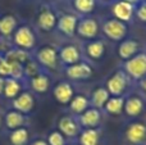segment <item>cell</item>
Returning a JSON list of instances; mask_svg holds the SVG:
<instances>
[{
	"label": "cell",
	"mask_w": 146,
	"mask_h": 145,
	"mask_svg": "<svg viewBox=\"0 0 146 145\" xmlns=\"http://www.w3.org/2000/svg\"><path fill=\"white\" fill-rule=\"evenodd\" d=\"M123 71L129 80L140 81L146 76V51H140L123 63Z\"/></svg>",
	"instance_id": "1"
},
{
	"label": "cell",
	"mask_w": 146,
	"mask_h": 145,
	"mask_svg": "<svg viewBox=\"0 0 146 145\" xmlns=\"http://www.w3.org/2000/svg\"><path fill=\"white\" fill-rule=\"evenodd\" d=\"M129 77L126 74L123 69L115 71L105 84V89L109 91L110 96H124V92L127 91L129 85Z\"/></svg>",
	"instance_id": "2"
},
{
	"label": "cell",
	"mask_w": 146,
	"mask_h": 145,
	"mask_svg": "<svg viewBox=\"0 0 146 145\" xmlns=\"http://www.w3.org/2000/svg\"><path fill=\"white\" fill-rule=\"evenodd\" d=\"M124 139L131 145H145L146 144V122L135 120L129 122L124 128Z\"/></svg>",
	"instance_id": "3"
},
{
	"label": "cell",
	"mask_w": 146,
	"mask_h": 145,
	"mask_svg": "<svg viewBox=\"0 0 146 145\" xmlns=\"http://www.w3.org/2000/svg\"><path fill=\"white\" fill-rule=\"evenodd\" d=\"M13 43H14L15 48L23 49V50L28 51L31 49L35 48L36 45V36L35 32L30 26H19L13 33Z\"/></svg>",
	"instance_id": "4"
},
{
	"label": "cell",
	"mask_w": 146,
	"mask_h": 145,
	"mask_svg": "<svg viewBox=\"0 0 146 145\" xmlns=\"http://www.w3.org/2000/svg\"><path fill=\"white\" fill-rule=\"evenodd\" d=\"M103 32L108 39L113 41H122L126 39L128 32V26L127 23L118 21L115 18L108 19L103 25Z\"/></svg>",
	"instance_id": "5"
},
{
	"label": "cell",
	"mask_w": 146,
	"mask_h": 145,
	"mask_svg": "<svg viewBox=\"0 0 146 145\" xmlns=\"http://www.w3.org/2000/svg\"><path fill=\"white\" fill-rule=\"evenodd\" d=\"M36 62L42 68H55L58 64V49L53 45H44L38 48L35 53Z\"/></svg>",
	"instance_id": "6"
},
{
	"label": "cell",
	"mask_w": 146,
	"mask_h": 145,
	"mask_svg": "<svg viewBox=\"0 0 146 145\" xmlns=\"http://www.w3.org/2000/svg\"><path fill=\"white\" fill-rule=\"evenodd\" d=\"M99 31H100V26H99L98 21L95 18L85 17V18L78 19L76 32L81 37L87 39V40H94L99 35Z\"/></svg>",
	"instance_id": "7"
},
{
	"label": "cell",
	"mask_w": 146,
	"mask_h": 145,
	"mask_svg": "<svg viewBox=\"0 0 146 145\" xmlns=\"http://www.w3.org/2000/svg\"><path fill=\"white\" fill-rule=\"evenodd\" d=\"M58 57L60 63L68 67L81 62L82 53H81V49L74 44H66L58 50Z\"/></svg>",
	"instance_id": "8"
},
{
	"label": "cell",
	"mask_w": 146,
	"mask_h": 145,
	"mask_svg": "<svg viewBox=\"0 0 146 145\" xmlns=\"http://www.w3.org/2000/svg\"><path fill=\"white\" fill-rule=\"evenodd\" d=\"M81 126L77 117L74 116H63L58 121V131L66 138H77L81 132Z\"/></svg>",
	"instance_id": "9"
},
{
	"label": "cell",
	"mask_w": 146,
	"mask_h": 145,
	"mask_svg": "<svg viewBox=\"0 0 146 145\" xmlns=\"http://www.w3.org/2000/svg\"><path fill=\"white\" fill-rule=\"evenodd\" d=\"M145 107H146V103H145L144 98H141L140 95L132 94V95H128V96L124 99V110L123 112L126 113L128 117L136 118L144 113Z\"/></svg>",
	"instance_id": "10"
},
{
	"label": "cell",
	"mask_w": 146,
	"mask_h": 145,
	"mask_svg": "<svg viewBox=\"0 0 146 145\" xmlns=\"http://www.w3.org/2000/svg\"><path fill=\"white\" fill-rule=\"evenodd\" d=\"M66 73L68 78L73 81H81V80H87L92 74V67L85 61H81L76 64L66 67Z\"/></svg>",
	"instance_id": "11"
},
{
	"label": "cell",
	"mask_w": 146,
	"mask_h": 145,
	"mask_svg": "<svg viewBox=\"0 0 146 145\" xmlns=\"http://www.w3.org/2000/svg\"><path fill=\"white\" fill-rule=\"evenodd\" d=\"M13 109L22 114H30L35 108V98L31 91H22L17 98L13 99Z\"/></svg>",
	"instance_id": "12"
},
{
	"label": "cell",
	"mask_w": 146,
	"mask_h": 145,
	"mask_svg": "<svg viewBox=\"0 0 146 145\" xmlns=\"http://www.w3.org/2000/svg\"><path fill=\"white\" fill-rule=\"evenodd\" d=\"M135 10H136L135 5L123 1V0H117L111 8V13H113L114 18L124 23L131 22L132 18L135 17Z\"/></svg>",
	"instance_id": "13"
},
{
	"label": "cell",
	"mask_w": 146,
	"mask_h": 145,
	"mask_svg": "<svg viewBox=\"0 0 146 145\" xmlns=\"http://www.w3.org/2000/svg\"><path fill=\"white\" fill-rule=\"evenodd\" d=\"M81 128H98L101 122V110L90 107L77 117Z\"/></svg>",
	"instance_id": "14"
},
{
	"label": "cell",
	"mask_w": 146,
	"mask_h": 145,
	"mask_svg": "<svg viewBox=\"0 0 146 145\" xmlns=\"http://www.w3.org/2000/svg\"><path fill=\"white\" fill-rule=\"evenodd\" d=\"M53 96L59 104H69L74 96V90H73L72 84H69L68 81L58 82L53 89Z\"/></svg>",
	"instance_id": "15"
},
{
	"label": "cell",
	"mask_w": 146,
	"mask_h": 145,
	"mask_svg": "<svg viewBox=\"0 0 146 145\" xmlns=\"http://www.w3.org/2000/svg\"><path fill=\"white\" fill-rule=\"evenodd\" d=\"M77 23H78V17L72 13H66L62 17L58 18L56 22V27L58 30L63 33L64 36L72 37L76 33V28H77Z\"/></svg>",
	"instance_id": "16"
},
{
	"label": "cell",
	"mask_w": 146,
	"mask_h": 145,
	"mask_svg": "<svg viewBox=\"0 0 146 145\" xmlns=\"http://www.w3.org/2000/svg\"><path fill=\"white\" fill-rule=\"evenodd\" d=\"M137 53H140V44L135 39H124L118 46V57L123 62L131 59Z\"/></svg>",
	"instance_id": "17"
},
{
	"label": "cell",
	"mask_w": 146,
	"mask_h": 145,
	"mask_svg": "<svg viewBox=\"0 0 146 145\" xmlns=\"http://www.w3.org/2000/svg\"><path fill=\"white\" fill-rule=\"evenodd\" d=\"M56 22H58V18H56L55 13L49 8L41 9V12L37 15L38 27L44 31H48V32H50L51 30H54L56 27Z\"/></svg>",
	"instance_id": "18"
},
{
	"label": "cell",
	"mask_w": 146,
	"mask_h": 145,
	"mask_svg": "<svg viewBox=\"0 0 146 145\" xmlns=\"http://www.w3.org/2000/svg\"><path fill=\"white\" fill-rule=\"evenodd\" d=\"M83 53L86 54L88 59L92 61H99L103 58L105 53V43L103 40H90L83 46Z\"/></svg>",
	"instance_id": "19"
},
{
	"label": "cell",
	"mask_w": 146,
	"mask_h": 145,
	"mask_svg": "<svg viewBox=\"0 0 146 145\" xmlns=\"http://www.w3.org/2000/svg\"><path fill=\"white\" fill-rule=\"evenodd\" d=\"M4 123L9 130H17V128L25 127V125L27 123V116L14 109L8 110L4 116Z\"/></svg>",
	"instance_id": "20"
},
{
	"label": "cell",
	"mask_w": 146,
	"mask_h": 145,
	"mask_svg": "<svg viewBox=\"0 0 146 145\" xmlns=\"http://www.w3.org/2000/svg\"><path fill=\"white\" fill-rule=\"evenodd\" d=\"M78 138V145H99L101 134L99 128H82Z\"/></svg>",
	"instance_id": "21"
},
{
	"label": "cell",
	"mask_w": 146,
	"mask_h": 145,
	"mask_svg": "<svg viewBox=\"0 0 146 145\" xmlns=\"http://www.w3.org/2000/svg\"><path fill=\"white\" fill-rule=\"evenodd\" d=\"M109 98H110V94H109V91L105 89V86H99V87H96L92 91V94H91L90 105L96 108V109L101 110V109H104V107H105L106 102L109 100Z\"/></svg>",
	"instance_id": "22"
},
{
	"label": "cell",
	"mask_w": 146,
	"mask_h": 145,
	"mask_svg": "<svg viewBox=\"0 0 146 145\" xmlns=\"http://www.w3.org/2000/svg\"><path fill=\"white\" fill-rule=\"evenodd\" d=\"M18 21L15 15L13 14H5L0 18V36L1 37H9L14 33L17 30Z\"/></svg>",
	"instance_id": "23"
},
{
	"label": "cell",
	"mask_w": 146,
	"mask_h": 145,
	"mask_svg": "<svg viewBox=\"0 0 146 145\" xmlns=\"http://www.w3.org/2000/svg\"><path fill=\"white\" fill-rule=\"evenodd\" d=\"M91 105H90V99L85 95H74L73 99L69 103V110L72 112V116L74 117H78L80 114H82L86 109H88Z\"/></svg>",
	"instance_id": "24"
},
{
	"label": "cell",
	"mask_w": 146,
	"mask_h": 145,
	"mask_svg": "<svg viewBox=\"0 0 146 145\" xmlns=\"http://www.w3.org/2000/svg\"><path fill=\"white\" fill-rule=\"evenodd\" d=\"M22 81L15 80L13 77H7L4 84V90H3V95L7 99H14L22 92Z\"/></svg>",
	"instance_id": "25"
},
{
	"label": "cell",
	"mask_w": 146,
	"mask_h": 145,
	"mask_svg": "<svg viewBox=\"0 0 146 145\" xmlns=\"http://www.w3.org/2000/svg\"><path fill=\"white\" fill-rule=\"evenodd\" d=\"M30 87L37 94H44L50 87V78L48 74L41 72V73L36 74L35 77L30 78Z\"/></svg>",
	"instance_id": "26"
},
{
	"label": "cell",
	"mask_w": 146,
	"mask_h": 145,
	"mask_svg": "<svg viewBox=\"0 0 146 145\" xmlns=\"http://www.w3.org/2000/svg\"><path fill=\"white\" fill-rule=\"evenodd\" d=\"M4 58L7 59L8 62H14V63L23 64V66L31 61L30 53L23 50V49H19V48H14V49H10V50L5 51Z\"/></svg>",
	"instance_id": "27"
},
{
	"label": "cell",
	"mask_w": 146,
	"mask_h": 145,
	"mask_svg": "<svg viewBox=\"0 0 146 145\" xmlns=\"http://www.w3.org/2000/svg\"><path fill=\"white\" fill-rule=\"evenodd\" d=\"M124 99L126 96H110L104 107V110L111 116L122 114L124 110Z\"/></svg>",
	"instance_id": "28"
},
{
	"label": "cell",
	"mask_w": 146,
	"mask_h": 145,
	"mask_svg": "<svg viewBox=\"0 0 146 145\" xmlns=\"http://www.w3.org/2000/svg\"><path fill=\"white\" fill-rule=\"evenodd\" d=\"M30 140V132L26 127L13 130L9 135V141L12 145H26Z\"/></svg>",
	"instance_id": "29"
},
{
	"label": "cell",
	"mask_w": 146,
	"mask_h": 145,
	"mask_svg": "<svg viewBox=\"0 0 146 145\" xmlns=\"http://www.w3.org/2000/svg\"><path fill=\"white\" fill-rule=\"evenodd\" d=\"M96 4V0H73V5L74 9L77 10L80 14H90L94 10Z\"/></svg>",
	"instance_id": "30"
},
{
	"label": "cell",
	"mask_w": 146,
	"mask_h": 145,
	"mask_svg": "<svg viewBox=\"0 0 146 145\" xmlns=\"http://www.w3.org/2000/svg\"><path fill=\"white\" fill-rule=\"evenodd\" d=\"M23 69H25V78H28V80L42 72V67H41L37 62L32 61V59L23 66Z\"/></svg>",
	"instance_id": "31"
},
{
	"label": "cell",
	"mask_w": 146,
	"mask_h": 145,
	"mask_svg": "<svg viewBox=\"0 0 146 145\" xmlns=\"http://www.w3.org/2000/svg\"><path fill=\"white\" fill-rule=\"evenodd\" d=\"M46 143L49 145H67V140L66 136L62 132H59L58 130L50 131L48 135V139H46Z\"/></svg>",
	"instance_id": "32"
},
{
	"label": "cell",
	"mask_w": 146,
	"mask_h": 145,
	"mask_svg": "<svg viewBox=\"0 0 146 145\" xmlns=\"http://www.w3.org/2000/svg\"><path fill=\"white\" fill-rule=\"evenodd\" d=\"M135 15L139 18L141 22L146 23V1H141L139 5L136 7V10H135Z\"/></svg>",
	"instance_id": "33"
},
{
	"label": "cell",
	"mask_w": 146,
	"mask_h": 145,
	"mask_svg": "<svg viewBox=\"0 0 146 145\" xmlns=\"http://www.w3.org/2000/svg\"><path fill=\"white\" fill-rule=\"evenodd\" d=\"M139 86H140V89H141L142 91L146 94V76L142 80H140V81H139Z\"/></svg>",
	"instance_id": "34"
},
{
	"label": "cell",
	"mask_w": 146,
	"mask_h": 145,
	"mask_svg": "<svg viewBox=\"0 0 146 145\" xmlns=\"http://www.w3.org/2000/svg\"><path fill=\"white\" fill-rule=\"evenodd\" d=\"M30 145H49V144L46 143V140H44V139H36V140H33Z\"/></svg>",
	"instance_id": "35"
},
{
	"label": "cell",
	"mask_w": 146,
	"mask_h": 145,
	"mask_svg": "<svg viewBox=\"0 0 146 145\" xmlns=\"http://www.w3.org/2000/svg\"><path fill=\"white\" fill-rule=\"evenodd\" d=\"M123 1L129 3V4H132V5H135V7H137V5H139L141 1H144V0H123Z\"/></svg>",
	"instance_id": "36"
},
{
	"label": "cell",
	"mask_w": 146,
	"mask_h": 145,
	"mask_svg": "<svg viewBox=\"0 0 146 145\" xmlns=\"http://www.w3.org/2000/svg\"><path fill=\"white\" fill-rule=\"evenodd\" d=\"M4 84H5V78L0 76V95H3V90H4Z\"/></svg>",
	"instance_id": "37"
},
{
	"label": "cell",
	"mask_w": 146,
	"mask_h": 145,
	"mask_svg": "<svg viewBox=\"0 0 146 145\" xmlns=\"http://www.w3.org/2000/svg\"><path fill=\"white\" fill-rule=\"evenodd\" d=\"M1 123H3V118H1V116H0V126H1Z\"/></svg>",
	"instance_id": "38"
},
{
	"label": "cell",
	"mask_w": 146,
	"mask_h": 145,
	"mask_svg": "<svg viewBox=\"0 0 146 145\" xmlns=\"http://www.w3.org/2000/svg\"><path fill=\"white\" fill-rule=\"evenodd\" d=\"M67 145H68V144H67ZM69 145H78V144H69Z\"/></svg>",
	"instance_id": "39"
},
{
	"label": "cell",
	"mask_w": 146,
	"mask_h": 145,
	"mask_svg": "<svg viewBox=\"0 0 146 145\" xmlns=\"http://www.w3.org/2000/svg\"><path fill=\"white\" fill-rule=\"evenodd\" d=\"M106 1H111V0H106Z\"/></svg>",
	"instance_id": "40"
},
{
	"label": "cell",
	"mask_w": 146,
	"mask_h": 145,
	"mask_svg": "<svg viewBox=\"0 0 146 145\" xmlns=\"http://www.w3.org/2000/svg\"><path fill=\"white\" fill-rule=\"evenodd\" d=\"M0 48H1V44H0Z\"/></svg>",
	"instance_id": "41"
},
{
	"label": "cell",
	"mask_w": 146,
	"mask_h": 145,
	"mask_svg": "<svg viewBox=\"0 0 146 145\" xmlns=\"http://www.w3.org/2000/svg\"><path fill=\"white\" fill-rule=\"evenodd\" d=\"M145 1H146V0H145Z\"/></svg>",
	"instance_id": "42"
}]
</instances>
